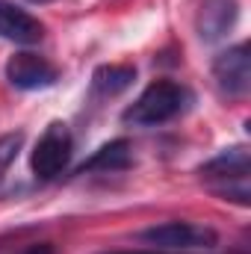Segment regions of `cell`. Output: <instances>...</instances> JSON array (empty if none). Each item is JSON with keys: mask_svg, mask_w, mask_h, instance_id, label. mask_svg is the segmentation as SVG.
<instances>
[{"mask_svg": "<svg viewBox=\"0 0 251 254\" xmlns=\"http://www.w3.org/2000/svg\"><path fill=\"white\" fill-rule=\"evenodd\" d=\"M21 254H57V249L51 243H36V246H27Z\"/></svg>", "mask_w": 251, "mask_h": 254, "instance_id": "obj_12", "label": "cell"}, {"mask_svg": "<svg viewBox=\"0 0 251 254\" xmlns=\"http://www.w3.org/2000/svg\"><path fill=\"white\" fill-rule=\"evenodd\" d=\"M133 154H130V142L127 139H113L107 145H101L80 169L77 175H86V172H122L130 166Z\"/></svg>", "mask_w": 251, "mask_h": 254, "instance_id": "obj_9", "label": "cell"}, {"mask_svg": "<svg viewBox=\"0 0 251 254\" xmlns=\"http://www.w3.org/2000/svg\"><path fill=\"white\" fill-rule=\"evenodd\" d=\"M213 80L222 95L228 98H243L251 89V54L249 45L240 42L228 51H222L213 60Z\"/></svg>", "mask_w": 251, "mask_h": 254, "instance_id": "obj_5", "label": "cell"}, {"mask_svg": "<svg viewBox=\"0 0 251 254\" xmlns=\"http://www.w3.org/2000/svg\"><path fill=\"white\" fill-rule=\"evenodd\" d=\"M189 101H192V95L181 83H175V80H154L127 107L122 119L133 127H157V125H166V122L178 119L189 107Z\"/></svg>", "mask_w": 251, "mask_h": 254, "instance_id": "obj_1", "label": "cell"}, {"mask_svg": "<svg viewBox=\"0 0 251 254\" xmlns=\"http://www.w3.org/2000/svg\"><path fill=\"white\" fill-rule=\"evenodd\" d=\"M42 36H45V27L39 18H33L27 9L9 0H0V39L15 45H36L42 42Z\"/></svg>", "mask_w": 251, "mask_h": 254, "instance_id": "obj_7", "label": "cell"}, {"mask_svg": "<svg viewBox=\"0 0 251 254\" xmlns=\"http://www.w3.org/2000/svg\"><path fill=\"white\" fill-rule=\"evenodd\" d=\"M133 80H136L133 65H101L92 74V89L104 98H113V95H122Z\"/></svg>", "mask_w": 251, "mask_h": 254, "instance_id": "obj_10", "label": "cell"}, {"mask_svg": "<svg viewBox=\"0 0 251 254\" xmlns=\"http://www.w3.org/2000/svg\"><path fill=\"white\" fill-rule=\"evenodd\" d=\"M33 3H48V0H33Z\"/></svg>", "mask_w": 251, "mask_h": 254, "instance_id": "obj_14", "label": "cell"}, {"mask_svg": "<svg viewBox=\"0 0 251 254\" xmlns=\"http://www.w3.org/2000/svg\"><path fill=\"white\" fill-rule=\"evenodd\" d=\"M21 145H24V133H6V136H0V178L6 175V169L18 157Z\"/></svg>", "mask_w": 251, "mask_h": 254, "instance_id": "obj_11", "label": "cell"}, {"mask_svg": "<svg viewBox=\"0 0 251 254\" xmlns=\"http://www.w3.org/2000/svg\"><path fill=\"white\" fill-rule=\"evenodd\" d=\"M237 18H240L237 0H207L198 12V36L204 42H219L234 30Z\"/></svg>", "mask_w": 251, "mask_h": 254, "instance_id": "obj_8", "label": "cell"}, {"mask_svg": "<svg viewBox=\"0 0 251 254\" xmlns=\"http://www.w3.org/2000/svg\"><path fill=\"white\" fill-rule=\"evenodd\" d=\"M6 80L15 86V89H24V92H33V89H48L60 80V71L48 63L45 57L39 54H15L9 63H6Z\"/></svg>", "mask_w": 251, "mask_h": 254, "instance_id": "obj_6", "label": "cell"}, {"mask_svg": "<svg viewBox=\"0 0 251 254\" xmlns=\"http://www.w3.org/2000/svg\"><path fill=\"white\" fill-rule=\"evenodd\" d=\"M249 172L251 157L246 148H225L219 157L201 166V178L213 181V190L240 204H249Z\"/></svg>", "mask_w": 251, "mask_h": 254, "instance_id": "obj_3", "label": "cell"}, {"mask_svg": "<svg viewBox=\"0 0 251 254\" xmlns=\"http://www.w3.org/2000/svg\"><path fill=\"white\" fill-rule=\"evenodd\" d=\"M68 160H71V133L63 122H54L39 136L30 154V169L39 181H51L68 166Z\"/></svg>", "mask_w": 251, "mask_h": 254, "instance_id": "obj_4", "label": "cell"}, {"mask_svg": "<svg viewBox=\"0 0 251 254\" xmlns=\"http://www.w3.org/2000/svg\"><path fill=\"white\" fill-rule=\"evenodd\" d=\"M142 243L154 246L157 252L189 254V252H210L219 246V234L207 225H192V222H163L154 228H145L139 234Z\"/></svg>", "mask_w": 251, "mask_h": 254, "instance_id": "obj_2", "label": "cell"}, {"mask_svg": "<svg viewBox=\"0 0 251 254\" xmlns=\"http://www.w3.org/2000/svg\"><path fill=\"white\" fill-rule=\"evenodd\" d=\"M104 254H172V252H104Z\"/></svg>", "mask_w": 251, "mask_h": 254, "instance_id": "obj_13", "label": "cell"}]
</instances>
